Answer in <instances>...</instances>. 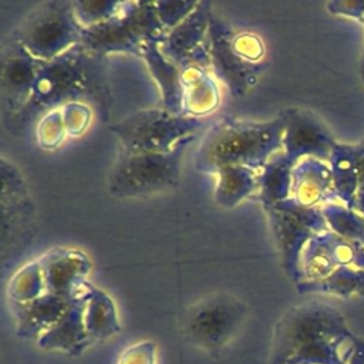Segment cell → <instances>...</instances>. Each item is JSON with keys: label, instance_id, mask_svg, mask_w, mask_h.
Here are the masks:
<instances>
[{"label": "cell", "instance_id": "6da1fadb", "mask_svg": "<svg viewBox=\"0 0 364 364\" xmlns=\"http://www.w3.org/2000/svg\"><path fill=\"white\" fill-rule=\"evenodd\" d=\"M358 340L337 309L304 303L276 323L269 364H347Z\"/></svg>", "mask_w": 364, "mask_h": 364}, {"label": "cell", "instance_id": "30bf717a", "mask_svg": "<svg viewBox=\"0 0 364 364\" xmlns=\"http://www.w3.org/2000/svg\"><path fill=\"white\" fill-rule=\"evenodd\" d=\"M212 11L209 1H198L189 16L161 37L158 43L159 50L181 70L189 65L209 68V24Z\"/></svg>", "mask_w": 364, "mask_h": 364}, {"label": "cell", "instance_id": "1f68e13d", "mask_svg": "<svg viewBox=\"0 0 364 364\" xmlns=\"http://www.w3.org/2000/svg\"><path fill=\"white\" fill-rule=\"evenodd\" d=\"M347 364H364V340H358L353 357Z\"/></svg>", "mask_w": 364, "mask_h": 364}, {"label": "cell", "instance_id": "4316f807", "mask_svg": "<svg viewBox=\"0 0 364 364\" xmlns=\"http://www.w3.org/2000/svg\"><path fill=\"white\" fill-rule=\"evenodd\" d=\"M68 136L61 109L43 115L36 124V139L43 149H55Z\"/></svg>", "mask_w": 364, "mask_h": 364}, {"label": "cell", "instance_id": "2e32d148", "mask_svg": "<svg viewBox=\"0 0 364 364\" xmlns=\"http://www.w3.org/2000/svg\"><path fill=\"white\" fill-rule=\"evenodd\" d=\"M336 198L333 172L326 161L303 158L294 164L290 199L307 208H323Z\"/></svg>", "mask_w": 364, "mask_h": 364}, {"label": "cell", "instance_id": "5bb4252c", "mask_svg": "<svg viewBox=\"0 0 364 364\" xmlns=\"http://www.w3.org/2000/svg\"><path fill=\"white\" fill-rule=\"evenodd\" d=\"M38 260L47 293L73 300L85 294L91 287L85 279L91 270V262L81 250L57 247L48 250Z\"/></svg>", "mask_w": 364, "mask_h": 364}, {"label": "cell", "instance_id": "52a82bcc", "mask_svg": "<svg viewBox=\"0 0 364 364\" xmlns=\"http://www.w3.org/2000/svg\"><path fill=\"white\" fill-rule=\"evenodd\" d=\"M247 314V306L236 296L213 293L188 307L182 333L192 346L218 357L240 333Z\"/></svg>", "mask_w": 364, "mask_h": 364}, {"label": "cell", "instance_id": "5b68a950", "mask_svg": "<svg viewBox=\"0 0 364 364\" xmlns=\"http://www.w3.org/2000/svg\"><path fill=\"white\" fill-rule=\"evenodd\" d=\"M165 33L154 1H122L115 16L84 28L81 46L95 57L117 53L139 57L146 43L161 40Z\"/></svg>", "mask_w": 364, "mask_h": 364}, {"label": "cell", "instance_id": "d6986e66", "mask_svg": "<svg viewBox=\"0 0 364 364\" xmlns=\"http://www.w3.org/2000/svg\"><path fill=\"white\" fill-rule=\"evenodd\" d=\"M182 114L200 118L215 112L220 104V90L216 77L206 67L182 68Z\"/></svg>", "mask_w": 364, "mask_h": 364}, {"label": "cell", "instance_id": "e0dca14e", "mask_svg": "<svg viewBox=\"0 0 364 364\" xmlns=\"http://www.w3.org/2000/svg\"><path fill=\"white\" fill-rule=\"evenodd\" d=\"M87 293L70 301L61 318L38 338L37 344L40 348L61 351L68 355H80L92 344L84 323Z\"/></svg>", "mask_w": 364, "mask_h": 364}, {"label": "cell", "instance_id": "8fae6325", "mask_svg": "<svg viewBox=\"0 0 364 364\" xmlns=\"http://www.w3.org/2000/svg\"><path fill=\"white\" fill-rule=\"evenodd\" d=\"M233 28L215 11L209 24L210 71L233 95H245L259 80L262 65H253L239 57L232 47Z\"/></svg>", "mask_w": 364, "mask_h": 364}, {"label": "cell", "instance_id": "9a60e30c", "mask_svg": "<svg viewBox=\"0 0 364 364\" xmlns=\"http://www.w3.org/2000/svg\"><path fill=\"white\" fill-rule=\"evenodd\" d=\"M33 223V202L23 178L10 164L1 161V247L11 240L10 249L27 236Z\"/></svg>", "mask_w": 364, "mask_h": 364}, {"label": "cell", "instance_id": "44dd1931", "mask_svg": "<svg viewBox=\"0 0 364 364\" xmlns=\"http://www.w3.org/2000/svg\"><path fill=\"white\" fill-rule=\"evenodd\" d=\"M257 173V171L242 165L219 168L213 173L216 176L213 200L220 208H235L242 200L256 193Z\"/></svg>", "mask_w": 364, "mask_h": 364}, {"label": "cell", "instance_id": "4fadbf2b", "mask_svg": "<svg viewBox=\"0 0 364 364\" xmlns=\"http://www.w3.org/2000/svg\"><path fill=\"white\" fill-rule=\"evenodd\" d=\"M283 118V154L297 162L303 158L330 161L336 146L326 127L306 109L286 108L279 114Z\"/></svg>", "mask_w": 364, "mask_h": 364}, {"label": "cell", "instance_id": "ba28073f", "mask_svg": "<svg viewBox=\"0 0 364 364\" xmlns=\"http://www.w3.org/2000/svg\"><path fill=\"white\" fill-rule=\"evenodd\" d=\"M84 27L73 1L46 0L33 7L11 33L40 61H50L81 44Z\"/></svg>", "mask_w": 364, "mask_h": 364}, {"label": "cell", "instance_id": "603a6c76", "mask_svg": "<svg viewBox=\"0 0 364 364\" xmlns=\"http://www.w3.org/2000/svg\"><path fill=\"white\" fill-rule=\"evenodd\" d=\"M84 323L92 344L115 336L121 328L114 300L94 286L85 297Z\"/></svg>", "mask_w": 364, "mask_h": 364}, {"label": "cell", "instance_id": "277c9868", "mask_svg": "<svg viewBox=\"0 0 364 364\" xmlns=\"http://www.w3.org/2000/svg\"><path fill=\"white\" fill-rule=\"evenodd\" d=\"M195 139L171 152H136L121 149L108 175V192L114 198H148L172 191L181 179L182 158Z\"/></svg>", "mask_w": 364, "mask_h": 364}, {"label": "cell", "instance_id": "8992f818", "mask_svg": "<svg viewBox=\"0 0 364 364\" xmlns=\"http://www.w3.org/2000/svg\"><path fill=\"white\" fill-rule=\"evenodd\" d=\"M205 119L173 114L165 108L139 109L109 129L121 148L136 152H171L188 139L203 134Z\"/></svg>", "mask_w": 364, "mask_h": 364}, {"label": "cell", "instance_id": "4dcf8cb0", "mask_svg": "<svg viewBox=\"0 0 364 364\" xmlns=\"http://www.w3.org/2000/svg\"><path fill=\"white\" fill-rule=\"evenodd\" d=\"M156 344L152 341H141L125 348L117 364H155Z\"/></svg>", "mask_w": 364, "mask_h": 364}, {"label": "cell", "instance_id": "f1b7e54d", "mask_svg": "<svg viewBox=\"0 0 364 364\" xmlns=\"http://www.w3.org/2000/svg\"><path fill=\"white\" fill-rule=\"evenodd\" d=\"M232 47L242 60L253 65H262L264 60V44L256 33L252 31H235L232 34Z\"/></svg>", "mask_w": 364, "mask_h": 364}, {"label": "cell", "instance_id": "83f0119b", "mask_svg": "<svg viewBox=\"0 0 364 364\" xmlns=\"http://www.w3.org/2000/svg\"><path fill=\"white\" fill-rule=\"evenodd\" d=\"M61 109L63 119L68 136L78 138L90 128L92 119V107L84 101H74L65 104Z\"/></svg>", "mask_w": 364, "mask_h": 364}, {"label": "cell", "instance_id": "7c38bea8", "mask_svg": "<svg viewBox=\"0 0 364 364\" xmlns=\"http://www.w3.org/2000/svg\"><path fill=\"white\" fill-rule=\"evenodd\" d=\"M43 63L33 57L13 34L10 36L1 53L0 70L1 108L3 115L10 117V121L27 104Z\"/></svg>", "mask_w": 364, "mask_h": 364}, {"label": "cell", "instance_id": "ac0fdd59", "mask_svg": "<svg viewBox=\"0 0 364 364\" xmlns=\"http://www.w3.org/2000/svg\"><path fill=\"white\" fill-rule=\"evenodd\" d=\"M71 300L44 293L27 303H11L16 318V334L24 340L38 341L65 313Z\"/></svg>", "mask_w": 364, "mask_h": 364}, {"label": "cell", "instance_id": "3957f363", "mask_svg": "<svg viewBox=\"0 0 364 364\" xmlns=\"http://www.w3.org/2000/svg\"><path fill=\"white\" fill-rule=\"evenodd\" d=\"M284 122L280 115L267 121L223 117L208 127L196 151V168L215 173L228 165L260 171L283 151Z\"/></svg>", "mask_w": 364, "mask_h": 364}, {"label": "cell", "instance_id": "7a4b0ae2", "mask_svg": "<svg viewBox=\"0 0 364 364\" xmlns=\"http://www.w3.org/2000/svg\"><path fill=\"white\" fill-rule=\"evenodd\" d=\"M95 55L90 54L81 44L64 54L44 61L36 78L31 95L24 108L9 122L13 132H24L30 124L68 102L90 101L101 105L104 87Z\"/></svg>", "mask_w": 364, "mask_h": 364}, {"label": "cell", "instance_id": "d4e9b609", "mask_svg": "<svg viewBox=\"0 0 364 364\" xmlns=\"http://www.w3.org/2000/svg\"><path fill=\"white\" fill-rule=\"evenodd\" d=\"M47 293L40 260L20 267L9 280L7 296L11 303H27Z\"/></svg>", "mask_w": 364, "mask_h": 364}, {"label": "cell", "instance_id": "f546056e", "mask_svg": "<svg viewBox=\"0 0 364 364\" xmlns=\"http://www.w3.org/2000/svg\"><path fill=\"white\" fill-rule=\"evenodd\" d=\"M196 4L198 1H185V0L154 1L156 16L166 31L178 26L186 16H189L192 10L196 7Z\"/></svg>", "mask_w": 364, "mask_h": 364}, {"label": "cell", "instance_id": "9c48e42d", "mask_svg": "<svg viewBox=\"0 0 364 364\" xmlns=\"http://www.w3.org/2000/svg\"><path fill=\"white\" fill-rule=\"evenodd\" d=\"M263 209L267 213L283 267L297 282L299 262L304 246L316 233L328 229L323 212L320 208L299 205L290 198Z\"/></svg>", "mask_w": 364, "mask_h": 364}, {"label": "cell", "instance_id": "ffe728a7", "mask_svg": "<svg viewBox=\"0 0 364 364\" xmlns=\"http://www.w3.org/2000/svg\"><path fill=\"white\" fill-rule=\"evenodd\" d=\"M158 43L159 40L146 43L139 57L145 61L161 90L162 108L173 114H182V70L162 54Z\"/></svg>", "mask_w": 364, "mask_h": 364}, {"label": "cell", "instance_id": "7402d4cb", "mask_svg": "<svg viewBox=\"0 0 364 364\" xmlns=\"http://www.w3.org/2000/svg\"><path fill=\"white\" fill-rule=\"evenodd\" d=\"M291 162L283 151L269 159L257 173L256 198L263 208L277 205L290 198L291 189Z\"/></svg>", "mask_w": 364, "mask_h": 364}, {"label": "cell", "instance_id": "cb8c5ba5", "mask_svg": "<svg viewBox=\"0 0 364 364\" xmlns=\"http://www.w3.org/2000/svg\"><path fill=\"white\" fill-rule=\"evenodd\" d=\"M300 293H327L340 297H355L364 294V270L343 266L330 276L314 283L297 286Z\"/></svg>", "mask_w": 364, "mask_h": 364}, {"label": "cell", "instance_id": "484cf974", "mask_svg": "<svg viewBox=\"0 0 364 364\" xmlns=\"http://www.w3.org/2000/svg\"><path fill=\"white\" fill-rule=\"evenodd\" d=\"M122 6V1H112V0H77L73 1V9L78 23L84 27H92L100 24L112 16H115Z\"/></svg>", "mask_w": 364, "mask_h": 364}]
</instances>
